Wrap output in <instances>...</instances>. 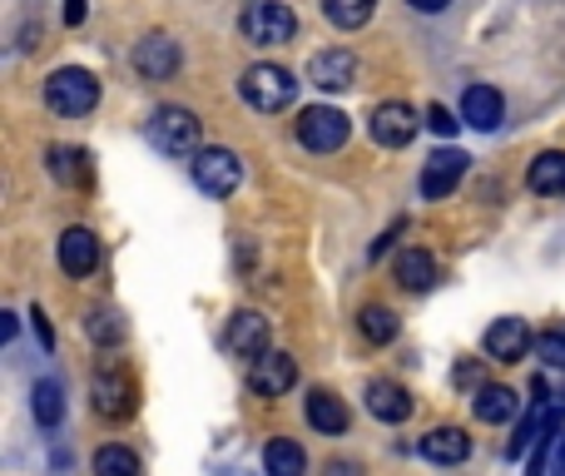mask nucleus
<instances>
[{
  "label": "nucleus",
  "instance_id": "nucleus-1",
  "mask_svg": "<svg viewBox=\"0 0 565 476\" xmlns=\"http://www.w3.org/2000/svg\"><path fill=\"white\" fill-rule=\"evenodd\" d=\"M45 105L55 109V115H65V119L89 115V109L99 105V79L89 75V69H79V65L55 69V75L45 79Z\"/></svg>",
  "mask_w": 565,
  "mask_h": 476
},
{
  "label": "nucleus",
  "instance_id": "nucleus-2",
  "mask_svg": "<svg viewBox=\"0 0 565 476\" xmlns=\"http://www.w3.org/2000/svg\"><path fill=\"white\" fill-rule=\"evenodd\" d=\"M238 89H243V99L253 109H263V115H278V109H287L297 99V79L287 75L283 65H253V69H243Z\"/></svg>",
  "mask_w": 565,
  "mask_h": 476
},
{
  "label": "nucleus",
  "instance_id": "nucleus-3",
  "mask_svg": "<svg viewBox=\"0 0 565 476\" xmlns=\"http://www.w3.org/2000/svg\"><path fill=\"white\" fill-rule=\"evenodd\" d=\"M238 30H243L248 45H283V40H293L297 15L283 0H253V6L238 15Z\"/></svg>",
  "mask_w": 565,
  "mask_h": 476
},
{
  "label": "nucleus",
  "instance_id": "nucleus-4",
  "mask_svg": "<svg viewBox=\"0 0 565 476\" xmlns=\"http://www.w3.org/2000/svg\"><path fill=\"white\" fill-rule=\"evenodd\" d=\"M347 134H352V125H347V115L333 109V105H313V109L297 115V144L313 149V154H333V149H343Z\"/></svg>",
  "mask_w": 565,
  "mask_h": 476
},
{
  "label": "nucleus",
  "instance_id": "nucleus-5",
  "mask_svg": "<svg viewBox=\"0 0 565 476\" xmlns=\"http://www.w3.org/2000/svg\"><path fill=\"white\" fill-rule=\"evenodd\" d=\"M89 397H95V412H99V416H109V422H119V416H129V412H134V402H139V387H134V377H129L119 363H99L95 382H89Z\"/></svg>",
  "mask_w": 565,
  "mask_h": 476
},
{
  "label": "nucleus",
  "instance_id": "nucleus-6",
  "mask_svg": "<svg viewBox=\"0 0 565 476\" xmlns=\"http://www.w3.org/2000/svg\"><path fill=\"white\" fill-rule=\"evenodd\" d=\"M198 119L188 115V109H178V105H169V109H159L154 115V125H149V139H154L159 149H164L169 159H184V154H198Z\"/></svg>",
  "mask_w": 565,
  "mask_h": 476
},
{
  "label": "nucleus",
  "instance_id": "nucleus-7",
  "mask_svg": "<svg viewBox=\"0 0 565 476\" xmlns=\"http://www.w3.org/2000/svg\"><path fill=\"white\" fill-rule=\"evenodd\" d=\"M243 178V164H238L233 149H198L194 159V184L204 188L208 198H228Z\"/></svg>",
  "mask_w": 565,
  "mask_h": 476
},
{
  "label": "nucleus",
  "instance_id": "nucleus-8",
  "mask_svg": "<svg viewBox=\"0 0 565 476\" xmlns=\"http://www.w3.org/2000/svg\"><path fill=\"white\" fill-rule=\"evenodd\" d=\"M297 382V363L287 353H258L253 363H248V387H253L258 397H283L287 387Z\"/></svg>",
  "mask_w": 565,
  "mask_h": 476
},
{
  "label": "nucleus",
  "instance_id": "nucleus-9",
  "mask_svg": "<svg viewBox=\"0 0 565 476\" xmlns=\"http://www.w3.org/2000/svg\"><path fill=\"white\" fill-rule=\"evenodd\" d=\"M367 125H372V139L382 149H402V144H412V134H416V115H412V105H402V99L377 105Z\"/></svg>",
  "mask_w": 565,
  "mask_h": 476
},
{
  "label": "nucleus",
  "instance_id": "nucleus-10",
  "mask_svg": "<svg viewBox=\"0 0 565 476\" xmlns=\"http://www.w3.org/2000/svg\"><path fill=\"white\" fill-rule=\"evenodd\" d=\"M307 79H313L317 89H333V95L352 89V79H357L352 50H317V55L307 60Z\"/></svg>",
  "mask_w": 565,
  "mask_h": 476
},
{
  "label": "nucleus",
  "instance_id": "nucleus-11",
  "mask_svg": "<svg viewBox=\"0 0 565 476\" xmlns=\"http://www.w3.org/2000/svg\"><path fill=\"white\" fill-rule=\"evenodd\" d=\"M525 347H535V337L521 317H496L486 327V357H496V363H515V357H525Z\"/></svg>",
  "mask_w": 565,
  "mask_h": 476
},
{
  "label": "nucleus",
  "instance_id": "nucleus-12",
  "mask_svg": "<svg viewBox=\"0 0 565 476\" xmlns=\"http://www.w3.org/2000/svg\"><path fill=\"white\" fill-rule=\"evenodd\" d=\"M461 174H466L461 149H436V154L426 159V169H422V194L426 198H446L456 184H461Z\"/></svg>",
  "mask_w": 565,
  "mask_h": 476
},
{
  "label": "nucleus",
  "instance_id": "nucleus-13",
  "mask_svg": "<svg viewBox=\"0 0 565 476\" xmlns=\"http://www.w3.org/2000/svg\"><path fill=\"white\" fill-rule=\"evenodd\" d=\"M461 119L476 129V134H491V129L506 119V99H501V89H491V85H471V89L461 95Z\"/></svg>",
  "mask_w": 565,
  "mask_h": 476
},
{
  "label": "nucleus",
  "instance_id": "nucleus-14",
  "mask_svg": "<svg viewBox=\"0 0 565 476\" xmlns=\"http://www.w3.org/2000/svg\"><path fill=\"white\" fill-rule=\"evenodd\" d=\"M228 353L248 357V363H253L258 353H268V317L253 313V307L233 313V323H228Z\"/></svg>",
  "mask_w": 565,
  "mask_h": 476
},
{
  "label": "nucleus",
  "instance_id": "nucleus-15",
  "mask_svg": "<svg viewBox=\"0 0 565 476\" xmlns=\"http://www.w3.org/2000/svg\"><path fill=\"white\" fill-rule=\"evenodd\" d=\"M95 263H99V238L89 228H65V238H59V268L69 278H89Z\"/></svg>",
  "mask_w": 565,
  "mask_h": 476
},
{
  "label": "nucleus",
  "instance_id": "nucleus-16",
  "mask_svg": "<svg viewBox=\"0 0 565 476\" xmlns=\"http://www.w3.org/2000/svg\"><path fill=\"white\" fill-rule=\"evenodd\" d=\"M134 69L144 79H174L178 69V45L169 35H149L134 45Z\"/></svg>",
  "mask_w": 565,
  "mask_h": 476
},
{
  "label": "nucleus",
  "instance_id": "nucleus-17",
  "mask_svg": "<svg viewBox=\"0 0 565 476\" xmlns=\"http://www.w3.org/2000/svg\"><path fill=\"white\" fill-rule=\"evenodd\" d=\"M422 456L436 466H461L466 456H471V436H466L461 426H432V432L422 436Z\"/></svg>",
  "mask_w": 565,
  "mask_h": 476
},
{
  "label": "nucleus",
  "instance_id": "nucleus-18",
  "mask_svg": "<svg viewBox=\"0 0 565 476\" xmlns=\"http://www.w3.org/2000/svg\"><path fill=\"white\" fill-rule=\"evenodd\" d=\"M367 412L377 416V422H406L412 416V397H406V387L387 382V377H377L372 387H367Z\"/></svg>",
  "mask_w": 565,
  "mask_h": 476
},
{
  "label": "nucleus",
  "instance_id": "nucleus-19",
  "mask_svg": "<svg viewBox=\"0 0 565 476\" xmlns=\"http://www.w3.org/2000/svg\"><path fill=\"white\" fill-rule=\"evenodd\" d=\"M515 407H521V397H515L511 387H501V382H491V387H476V397H471V412H476V422H486V426H501V422H511V416H515Z\"/></svg>",
  "mask_w": 565,
  "mask_h": 476
},
{
  "label": "nucleus",
  "instance_id": "nucleus-20",
  "mask_svg": "<svg viewBox=\"0 0 565 476\" xmlns=\"http://www.w3.org/2000/svg\"><path fill=\"white\" fill-rule=\"evenodd\" d=\"M392 273L406 293H426V288L436 283V258L426 253V248H406V253H396Z\"/></svg>",
  "mask_w": 565,
  "mask_h": 476
},
{
  "label": "nucleus",
  "instance_id": "nucleus-21",
  "mask_svg": "<svg viewBox=\"0 0 565 476\" xmlns=\"http://www.w3.org/2000/svg\"><path fill=\"white\" fill-rule=\"evenodd\" d=\"M307 422H313L323 436H343L352 416H347L343 397H333V392H313V397H307Z\"/></svg>",
  "mask_w": 565,
  "mask_h": 476
},
{
  "label": "nucleus",
  "instance_id": "nucleus-22",
  "mask_svg": "<svg viewBox=\"0 0 565 476\" xmlns=\"http://www.w3.org/2000/svg\"><path fill=\"white\" fill-rule=\"evenodd\" d=\"M263 472H268V476H303V472H307L303 446L287 442V436H273V442L263 446Z\"/></svg>",
  "mask_w": 565,
  "mask_h": 476
},
{
  "label": "nucleus",
  "instance_id": "nucleus-23",
  "mask_svg": "<svg viewBox=\"0 0 565 476\" xmlns=\"http://www.w3.org/2000/svg\"><path fill=\"white\" fill-rule=\"evenodd\" d=\"M525 184H531L535 194H565V154L561 149H545V154L531 164Z\"/></svg>",
  "mask_w": 565,
  "mask_h": 476
},
{
  "label": "nucleus",
  "instance_id": "nucleus-24",
  "mask_svg": "<svg viewBox=\"0 0 565 476\" xmlns=\"http://www.w3.org/2000/svg\"><path fill=\"white\" fill-rule=\"evenodd\" d=\"M35 422L40 426H59V416H65V387L55 382V377H45V382H35Z\"/></svg>",
  "mask_w": 565,
  "mask_h": 476
},
{
  "label": "nucleus",
  "instance_id": "nucleus-25",
  "mask_svg": "<svg viewBox=\"0 0 565 476\" xmlns=\"http://www.w3.org/2000/svg\"><path fill=\"white\" fill-rule=\"evenodd\" d=\"M323 10H327V20H333L337 30H357V25L372 20L377 0H323Z\"/></svg>",
  "mask_w": 565,
  "mask_h": 476
},
{
  "label": "nucleus",
  "instance_id": "nucleus-26",
  "mask_svg": "<svg viewBox=\"0 0 565 476\" xmlns=\"http://www.w3.org/2000/svg\"><path fill=\"white\" fill-rule=\"evenodd\" d=\"M357 327H362V337H367V343H377V347L396 337V317L387 313L382 303H367L362 313H357Z\"/></svg>",
  "mask_w": 565,
  "mask_h": 476
},
{
  "label": "nucleus",
  "instance_id": "nucleus-27",
  "mask_svg": "<svg viewBox=\"0 0 565 476\" xmlns=\"http://www.w3.org/2000/svg\"><path fill=\"white\" fill-rule=\"evenodd\" d=\"M95 476H139V456L129 452V446H99Z\"/></svg>",
  "mask_w": 565,
  "mask_h": 476
},
{
  "label": "nucleus",
  "instance_id": "nucleus-28",
  "mask_svg": "<svg viewBox=\"0 0 565 476\" xmlns=\"http://www.w3.org/2000/svg\"><path fill=\"white\" fill-rule=\"evenodd\" d=\"M85 333H89V343H99V347H115L119 337H124V317H119V313H109V307H95V313L85 317Z\"/></svg>",
  "mask_w": 565,
  "mask_h": 476
},
{
  "label": "nucleus",
  "instance_id": "nucleus-29",
  "mask_svg": "<svg viewBox=\"0 0 565 476\" xmlns=\"http://www.w3.org/2000/svg\"><path fill=\"white\" fill-rule=\"evenodd\" d=\"M50 169H55L59 184H79V178H85V154H75V149H50Z\"/></svg>",
  "mask_w": 565,
  "mask_h": 476
},
{
  "label": "nucleus",
  "instance_id": "nucleus-30",
  "mask_svg": "<svg viewBox=\"0 0 565 476\" xmlns=\"http://www.w3.org/2000/svg\"><path fill=\"white\" fill-rule=\"evenodd\" d=\"M535 357H541L545 367H561V372H565V333H545V337H535Z\"/></svg>",
  "mask_w": 565,
  "mask_h": 476
},
{
  "label": "nucleus",
  "instance_id": "nucleus-31",
  "mask_svg": "<svg viewBox=\"0 0 565 476\" xmlns=\"http://www.w3.org/2000/svg\"><path fill=\"white\" fill-rule=\"evenodd\" d=\"M426 129H432V134H442V139H452L456 129H461V119L452 115V109H442V105H432L426 109Z\"/></svg>",
  "mask_w": 565,
  "mask_h": 476
},
{
  "label": "nucleus",
  "instance_id": "nucleus-32",
  "mask_svg": "<svg viewBox=\"0 0 565 476\" xmlns=\"http://www.w3.org/2000/svg\"><path fill=\"white\" fill-rule=\"evenodd\" d=\"M89 0H65V25H85Z\"/></svg>",
  "mask_w": 565,
  "mask_h": 476
},
{
  "label": "nucleus",
  "instance_id": "nucleus-33",
  "mask_svg": "<svg viewBox=\"0 0 565 476\" xmlns=\"http://www.w3.org/2000/svg\"><path fill=\"white\" fill-rule=\"evenodd\" d=\"M30 323H35V337H40V343H45V347H55V333H50V323H45V313H40V307H35V313H30Z\"/></svg>",
  "mask_w": 565,
  "mask_h": 476
},
{
  "label": "nucleus",
  "instance_id": "nucleus-34",
  "mask_svg": "<svg viewBox=\"0 0 565 476\" xmlns=\"http://www.w3.org/2000/svg\"><path fill=\"white\" fill-rule=\"evenodd\" d=\"M412 6L422 10V15H436V10H446V6H452V0H412Z\"/></svg>",
  "mask_w": 565,
  "mask_h": 476
},
{
  "label": "nucleus",
  "instance_id": "nucleus-35",
  "mask_svg": "<svg viewBox=\"0 0 565 476\" xmlns=\"http://www.w3.org/2000/svg\"><path fill=\"white\" fill-rule=\"evenodd\" d=\"M327 476H357L352 462H327Z\"/></svg>",
  "mask_w": 565,
  "mask_h": 476
},
{
  "label": "nucleus",
  "instance_id": "nucleus-36",
  "mask_svg": "<svg viewBox=\"0 0 565 476\" xmlns=\"http://www.w3.org/2000/svg\"><path fill=\"white\" fill-rule=\"evenodd\" d=\"M0 337H6V343L15 337V317H10V313H0Z\"/></svg>",
  "mask_w": 565,
  "mask_h": 476
},
{
  "label": "nucleus",
  "instance_id": "nucleus-37",
  "mask_svg": "<svg viewBox=\"0 0 565 476\" xmlns=\"http://www.w3.org/2000/svg\"><path fill=\"white\" fill-rule=\"evenodd\" d=\"M561 462H565V442H561Z\"/></svg>",
  "mask_w": 565,
  "mask_h": 476
}]
</instances>
